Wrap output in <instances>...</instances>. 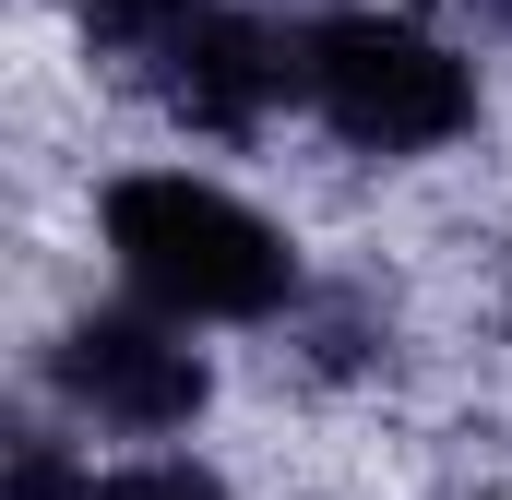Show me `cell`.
Here are the masks:
<instances>
[{"label": "cell", "mask_w": 512, "mask_h": 500, "mask_svg": "<svg viewBox=\"0 0 512 500\" xmlns=\"http://www.w3.org/2000/svg\"><path fill=\"white\" fill-rule=\"evenodd\" d=\"M108 262H120L131 298L179 310V322H274L298 298V239L239 203L227 179H191V167H131L96 203Z\"/></svg>", "instance_id": "obj_1"}, {"label": "cell", "mask_w": 512, "mask_h": 500, "mask_svg": "<svg viewBox=\"0 0 512 500\" xmlns=\"http://www.w3.org/2000/svg\"><path fill=\"white\" fill-rule=\"evenodd\" d=\"M96 500H227V477H215V465H191V453H143V465H120Z\"/></svg>", "instance_id": "obj_5"}, {"label": "cell", "mask_w": 512, "mask_h": 500, "mask_svg": "<svg viewBox=\"0 0 512 500\" xmlns=\"http://www.w3.org/2000/svg\"><path fill=\"white\" fill-rule=\"evenodd\" d=\"M84 12H96V36H120L131 12H155V0H84Z\"/></svg>", "instance_id": "obj_7"}, {"label": "cell", "mask_w": 512, "mask_h": 500, "mask_svg": "<svg viewBox=\"0 0 512 500\" xmlns=\"http://www.w3.org/2000/svg\"><path fill=\"white\" fill-rule=\"evenodd\" d=\"M191 334H203V322H179V310H155V298L84 310V322L48 346V381H60L72 417H96V429H120V441H179V429L215 405V370H203Z\"/></svg>", "instance_id": "obj_4"}, {"label": "cell", "mask_w": 512, "mask_h": 500, "mask_svg": "<svg viewBox=\"0 0 512 500\" xmlns=\"http://www.w3.org/2000/svg\"><path fill=\"white\" fill-rule=\"evenodd\" d=\"M108 48L131 60V84L167 120L215 131V143H251L274 120V96H298V24H262L239 0H155Z\"/></svg>", "instance_id": "obj_3"}, {"label": "cell", "mask_w": 512, "mask_h": 500, "mask_svg": "<svg viewBox=\"0 0 512 500\" xmlns=\"http://www.w3.org/2000/svg\"><path fill=\"white\" fill-rule=\"evenodd\" d=\"M96 489H108V477L72 465L60 441H24V453H12V500H96Z\"/></svg>", "instance_id": "obj_6"}, {"label": "cell", "mask_w": 512, "mask_h": 500, "mask_svg": "<svg viewBox=\"0 0 512 500\" xmlns=\"http://www.w3.org/2000/svg\"><path fill=\"white\" fill-rule=\"evenodd\" d=\"M298 108L358 155H441L477 131V60L429 12L334 0L298 12Z\"/></svg>", "instance_id": "obj_2"}]
</instances>
